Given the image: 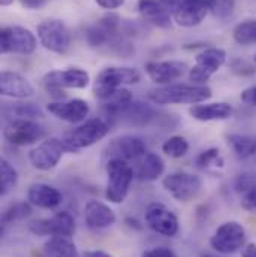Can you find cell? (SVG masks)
<instances>
[{
	"label": "cell",
	"mask_w": 256,
	"mask_h": 257,
	"mask_svg": "<svg viewBox=\"0 0 256 257\" xmlns=\"http://www.w3.org/2000/svg\"><path fill=\"white\" fill-rule=\"evenodd\" d=\"M29 230L36 236L72 238L75 233V218L67 211H59L48 218H39L30 221Z\"/></svg>",
	"instance_id": "9"
},
{
	"label": "cell",
	"mask_w": 256,
	"mask_h": 257,
	"mask_svg": "<svg viewBox=\"0 0 256 257\" xmlns=\"http://www.w3.org/2000/svg\"><path fill=\"white\" fill-rule=\"evenodd\" d=\"M38 47L36 36L26 27L8 26L0 30V51L2 54L30 56Z\"/></svg>",
	"instance_id": "6"
},
{
	"label": "cell",
	"mask_w": 256,
	"mask_h": 257,
	"mask_svg": "<svg viewBox=\"0 0 256 257\" xmlns=\"http://www.w3.org/2000/svg\"><path fill=\"white\" fill-rule=\"evenodd\" d=\"M0 93L11 99H27L35 94V88L30 81L18 72L3 70L0 73Z\"/></svg>",
	"instance_id": "20"
},
{
	"label": "cell",
	"mask_w": 256,
	"mask_h": 257,
	"mask_svg": "<svg viewBox=\"0 0 256 257\" xmlns=\"http://www.w3.org/2000/svg\"><path fill=\"white\" fill-rule=\"evenodd\" d=\"M126 221H128V223H130V224H129L130 227H136V229H141V226H138V221H136V220H132V218H128Z\"/></svg>",
	"instance_id": "46"
},
{
	"label": "cell",
	"mask_w": 256,
	"mask_h": 257,
	"mask_svg": "<svg viewBox=\"0 0 256 257\" xmlns=\"http://www.w3.org/2000/svg\"><path fill=\"white\" fill-rule=\"evenodd\" d=\"M188 64L179 60H163V62H148L145 64V73L148 78L159 85H169L180 79L188 72Z\"/></svg>",
	"instance_id": "17"
},
{
	"label": "cell",
	"mask_w": 256,
	"mask_h": 257,
	"mask_svg": "<svg viewBox=\"0 0 256 257\" xmlns=\"http://www.w3.org/2000/svg\"><path fill=\"white\" fill-rule=\"evenodd\" d=\"M162 151H163L168 157L180 159V157H183V156L189 151V142H188L186 138H183V136H180V135H176V136L168 138V139L163 142Z\"/></svg>",
	"instance_id": "33"
},
{
	"label": "cell",
	"mask_w": 256,
	"mask_h": 257,
	"mask_svg": "<svg viewBox=\"0 0 256 257\" xmlns=\"http://www.w3.org/2000/svg\"><path fill=\"white\" fill-rule=\"evenodd\" d=\"M141 257H176V254L166 247H154V248L145 250Z\"/></svg>",
	"instance_id": "41"
},
{
	"label": "cell",
	"mask_w": 256,
	"mask_h": 257,
	"mask_svg": "<svg viewBox=\"0 0 256 257\" xmlns=\"http://www.w3.org/2000/svg\"><path fill=\"white\" fill-rule=\"evenodd\" d=\"M3 138L17 147L33 145L44 138V128L35 120H12L3 128Z\"/></svg>",
	"instance_id": "13"
},
{
	"label": "cell",
	"mask_w": 256,
	"mask_h": 257,
	"mask_svg": "<svg viewBox=\"0 0 256 257\" xmlns=\"http://www.w3.org/2000/svg\"><path fill=\"white\" fill-rule=\"evenodd\" d=\"M138 11L153 26L168 29L173 24V0H138Z\"/></svg>",
	"instance_id": "19"
},
{
	"label": "cell",
	"mask_w": 256,
	"mask_h": 257,
	"mask_svg": "<svg viewBox=\"0 0 256 257\" xmlns=\"http://www.w3.org/2000/svg\"><path fill=\"white\" fill-rule=\"evenodd\" d=\"M64 151L66 148H64L63 141L57 138H50V139L42 141L38 147H35L29 153V160L35 169L47 172V171L54 169L59 165Z\"/></svg>",
	"instance_id": "12"
},
{
	"label": "cell",
	"mask_w": 256,
	"mask_h": 257,
	"mask_svg": "<svg viewBox=\"0 0 256 257\" xmlns=\"http://www.w3.org/2000/svg\"><path fill=\"white\" fill-rule=\"evenodd\" d=\"M84 220L89 229L102 230L111 227L116 223L117 217L108 205L99 200H89L84 206Z\"/></svg>",
	"instance_id": "21"
},
{
	"label": "cell",
	"mask_w": 256,
	"mask_h": 257,
	"mask_svg": "<svg viewBox=\"0 0 256 257\" xmlns=\"http://www.w3.org/2000/svg\"><path fill=\"white\" fill-rule=\"evenodd\" d=\"M211 88L196 84H169L148 93V99L154 105H196L211 97Z\"/></svg>",
	"instance_id": "2"
},
{
	"label": "cell",
	"mask_w": 256,
	"mask_h": 257,
	"mask_svg": "<svg viewBox=\"0 0 256 257\" xmlns=\"http://www.w3.org/2000/svg\"><path fill=\"white\" fill-rule=\"evenodd\" d=\"M5 112H11L14 117H17L15 120H18V118H23V120H35V118L42 117L41 109L38 106H35L33 103H18V105L11 106Z\"/></svg>",
	"instance_id": "36"
},
{
	"label": "cell",
	"mask_w": 256,
	"mask_h": 257,
	"mask_svg": "<svg viewBox=\"0 0 256 257\" xmlns=\"http://www.w3.org/2000/svg\"><path fill=\"white\" fill-rule=\"evenodd\" d=\"M86 39L92 48H108L117 56L132 54L130 42L123 36L122 18L116 14H108L86 30Z\"/></svg>",
	"instance_id": "1"
},
{
	"label": "cell",
	"mask_w": 256,
	"mask_h": 257,
	"mask_svg": "<svg viewBox=\"0 0 256 257\" xmlns=\"http://www.w3.org/2000/svg\"><path fill=\"white\" fill-rule=\"evenodd\" d=\"M98 3V6H101L102 9H108V11H113V9H117L120 6L125 5L126 0H95Z\"/></svg>",
	"instance_id": "42"
},
{
	"label": "cell",
	"mask_w": 256,
	"mask_h": 257,
	"mask_svg": "<svg viewBox=\"0 0 256 257\" xmlns=\"http://www.w3.org/2000/svg\"><path fill=\"white\" fill-rule=\"evenodd\" d=\"M45 257H79L78 250L70 238L54 236L44 244Z\"/></svg>",
	"instance_id": "27"
},
{
	"label": "cell",
	"mask_w": 256,
	"mask_h": 257,
	"mask_svg": "<svg viewBox=\"0 0 256 257\" xmlns=\"http://www.w3.org/2000/svg\"><path fill=\"white\" fill-rule=\"evenodd\" d=\"M196 166L205 172H219L223 169L225 160L219 148H208L196 157Z\"/></svg>",
	"instance_id": "29"
},
{
	"label": "cell",
	"mask_w": 256,
	"mask_h": 257,
	"mask_svg": "<svg viewBox=\"0 0 256 257\" xmlns=\"http://www.w3.org/2000/svg\"><path fill=\"white\" fill-rule=\"evenodd\" d=\"M191 117L198 121H222L228 120L234 114L232 105L226 102H213V103H196L189 108Z\"/></svg>",
	"instance_id": "23"
},
{
	"label": "cell",
	"mask_w": 256,
	"mask_h": 257,
	"mask_svg": "<svg viewBox=\"0 0 256 257\" xmlns=\"http://www.w3.org/2000/svg\"><path fill=\"white\" fill-rule=\"evenodd\" d=\"M18 183V172L17 169L6 160L2 159L0 162V194L6 196L9 192L14 190V187Z\"/></svg>",
	"instance_id": "31"
},
{
	"label": "cell",
	"mask_w": 256,
	"mask_h": 257,
	"mask_svg": "<svg viewBox=\"0 0 256 257\" xmlns=\"http://www.w3.org/2000/svg\"><path fill=\"white\" fill-rule=\"evenodd\" d=\"M132 124H136V126H142V124H147L148 120L151 118L153 115V109L145 105V103H141V102H132V105L128 108V111L123 114Z\"/></svg>",
	"instance_id": "32"
},
{
	"label": "cell",
	"mask_w": 256,
	"mask_h": 257,
	"mask_svg": "<svg viewBox=\"0 0 256 257\" xmlns=\"http://www.w3.org/2000/svg\"><path fill=\"white\" fill-rule=\"evenodd\" d=\"M253 62H255V64H256V54H255V56H253Z\"/></svg>",
	"instance_id": "49"
},
{
	"label": "cell",
	"mask_w": 256,
	"mask_h": 257,
	"mask_svg": "<svg viewBox=\"0 0 256 257\" xmlns=\"http://www.w3.org/2000/svg\"><path fill=\"white\" fill-rule=\"evenodd\" d=\"M47 111L51 115H54L57 120H62L66 123H81L87 118L90 112V106L82 99H70V100L48 103Z\"/></svg>",
	"instance_id": "18"
},
{
	"label": "cell",
	"mask_w": 256,
	"mask_h": 257,
	"mask_svg": "<svg viewBox=\"0 0 256 257\" xmlns=\"http://www.w3.org/2000/svg\"><path fill=\"white\" fill-rule=\"evenodd\" d=\"M27 200L30 205L41 209H56L62 203L63 196L56 187L50 184L35 183L27 190Z\"/></svg>",
	"instance_id": "22"
},
{
	"label": "cell",
	"mask_w": 256,
	"mask_h": 257,
	"mask_svg": "<svg viewBox=\"0 0 256 257\" xmlns=\"http://www.w3.org/2000/svg\"><path fill=\"white\" fill-rule=\"evenodd\" d=\"M241 206L250 214H256V187L243 194L241 199Z\"/></svg>",
	"instance_id": "39"
},
{
	"label": "cell",
	"mask_w": 256,
	"mask_h": 257,
	"mask_svg": "<svg viewBox=\"0 0 256 257\" xmlns=\"http://www.w3.org/2000/svg\"><path fill=\"white\" fill-rule=\"evenodd\" d=\"M141 73L133 67H105L99 72L93 84V94L98 100H105L116 90L139 82Z\"/></svg>",
	"instance_id": "3"
},
{
	"label": "cell",
	"mask_w": 256,
	"mask_h": 257,
	"mask_svg": "<svg viewBox=\"0 0 256 257\" xmlns=\"http://www.w3.org/2000/svg\"><path fill=\"white\" fill-rule=\"evenodd\" d=\"M107 200H110L111 203H122L128 197L130 184L135 177L132 165L120 159H111L107 162Z\"/></svg>",
	"instance_id": "5"
},
{
	"label": "cell",
	"mask_w": 256,
	"mask_h": 257,
	"mask_svg": "<svg viewBox=\"0 0 256 257\" xmlns=\"http://www.w3.org/2000/svg\"><path fill=\"white\" fill-rule=\"evenodd\" d=\"M228 142L234 151V154L240 160L250 159L256 154V139L249 135H240V133H232L228 136Z\"/></svg>",
	"instance_id": "28"
},
{
	"label": "cell",
	"mask_w": 256,
	"mask_h": 257,
	"mask_svg": "<svg viewBox=\"0 0 256 257\" xmlns=\"http://www.w3.org/2000/svg\"><path fill=\"white\" fill-rule=\"evenodd\" d=\"M165 171L163 159L156 153H145L138 162L135 177L141 181H156Z\"/></svg>",
	"instance_id": "24"
},
{
	"label": "cell",
	"mask_w": 256,
	"mask_h": 257,
	"mask_svg": "<svg viewBox=\"0 0 256 257\" xmlns=\"http://www.w3.org/2000/svg\"><path fill=\"white\" fill-rule=\"evenodd\" d=\"M145 223L147 226L162 235V236H176L179 233V218L177 215L163 203L153 202L145 209Z\"/></svg>",
	"instance_id": "14"
},
{
	"label": "cell",
	"mask_w": 256,
	"mask_h": 257,
	"mask_svg": "<svg viewBox=\"0 0 256 257\" xmlns=\"http://www.w3.org/2000/svg\"><path fill=\"white\" fill-rule=\"evenodd\" d=\"M145 153H147L145 142L133 135H123L113 139L107 148L108 160L120 159L128 163H136Z\"/></svg>",
	"instance_id": "15"
},
{
	"label": "cell",
	"mask_w": 256,
	"mask_h": 257,
	"mask_svg": "<svg viewBox=\"0 0 256 257\" xmlns=\"http://www.w3.org/2000/svg\"><path fill=\"white\" fill-rule=\"evenodd\" d=\"M201 257H217V256H213V254H202Z\"/></svg>",
	"instance_id": "48"
},
{
	"label": "cell",
	"mask_w": 256,
	"mask_h": 257,
	"mask_svg": "<svg viewBox=\"0 0 256 257\" xmlns=\"http://www.w3.org/2000/svg\"><path fill=\"white\" fill-rule=\"evenodd\" d=\"M84 257H113L111 254L102 251V250H89L84 253Z\"/></svg>",
	"instance_id": "45"
},
{
	"label": "cell",
	"mask_w": 256,
	"mask_h": 257,
	"mask_svg": "<svg viewBox=\"0 0 256 257\" xmlns=\"http://www.w3.org/2000/svg\"><path fill=\"white\" fill-rule=\"evenodd\" d=\"M14 3V0H0V5L2 6H9V5H12Z\"/></svg>",
	"instance_id": "47"
},
{
	"label": "cell",
	"mask_w": 256,
	"mask_h": 257,
	"mask_svg": "<svg viewBox=\"0 0 256 257\" xmlns=\"http://www.w3.org/2000/svg\"><path fill=\"white\" fill-rule=\"evenodd\" d=\"M133 102V96L128 88L116 90L110 97L102 100V105L110 115H123Z\"/></svg>",
	"instance_id": "26"
},
{
	"label": "cell",
	"mask_w": 256,
	"mask_h": 257,
	"mask_svg": "<svg viewBox=\"0 0 256 257\" xmlns=\"http://www.w3.org/2000/svg\"><path fill=\"white\" fill-rule=\"evenodd\" d=\"M256 187V174L252 172H244L240 174L235 180V192L237 193H247L249 190Z\"/></svg>",
	"instance_id": "37"
},
{
	"label": "cell",
	"mask_w": 256,
	"mask_h": 257,
	"mask_svg": "<svg viewBox=\"0 0 256 257\" xmlns=\"http://www.w3.org/2000/svg\"><path fill=\"white\" fill-rule=\"evenodd\" d=\"M30 212H32V206L29 202H15L3 212L2 223H3V226H6L9 223L23 220L24 217L30 215Z\"/></svg>",
	"instance_id": "34"
},
{
	"label": "cell",
	"mask_w": 256,
	"mask_h": 257,
	"mask_svg": "<svg viewBox=\"0 0 256 257\" xmlns=\"http://www.w3.org/2000/svg\"><path fill=\"white\" fill-rule=\"evenodd\" d=\"M205 0H173V20L182 27H195L204 21L208 14Z\"/></svg>",
	"instance_id": "16"
},
{
	"label": "cell",
	"mask_w": 256,
	"mask_h": 257,
	"mask_svg": "<svg viewBox=\"0 0 256 257\" xmlns=\"http://www.w3.org/2000/svg\"><path fill=\"white\" fill-rule=\"evenodd\" d=\"M36 33L39 44L54 54H66L70 48V32L60 20L42 21L38 26Z\"/></svg>",
	"instance_id": "8"
},
{
	"label": "cell",
	"mask_w": 256,
	"mask_h": 257,
	"mask_svg": "<svg viewBox=\"0 0 256 257\" xmlns=\"http://www.w3.org/2000/svg\"><path fill=\"white\" fill-rule=\"evenodd\" d=\"M90 84V75L81 67H69L64 70H51L44 75L42 85L47 91H62L64 88L81 90Z\"/></svg>",
	"instance_id": "11"
},
{
	"label": "cell",
	"mask_w": 256,
	"mask_h": 257,
	"mask_svg": "<svg viewBox=\"0 0 256 257\" xmlns=\"http://www.w3.org/2000/svg\"><path fill=\"white\" fill-rule=\"evenodd\" d=\"M231 70L238 75V76H250L256 72V67L252 63L241 60V59H235L231 62Z\"/></svg>",
	"instance_id": "38"
},
{
	"label": "cell",
	"mask_w": 256,
	"mask_h": 257,
	"mask_svg": "<svg viewBox=\"0 0 256 257\" xmlns=\"http://www.w3.org/2000/svg\"><path fill=\"white\" fill-rule=\"evenodd\" d=\"M21 6L26 8V9H30V11H38L41 8L45 6L47 0H20Z\"/></svg>",
	"instance_id": "43"
},
{
	"label": "cell",
	"mask_w": 256,
	"mask_h": 257,
	"mask_svg": "<svg viewBox=\"0 0 256 257\" xmlns=\"http://www.w3.org/2000/svg\"><path fill=\"white\" fill-rule=\"evenodd\" d=\"M110 132V124L102 118H90L78 127L72 128L63 139L64 148L69 153H78L104 139Z\"/></svg>",
	"instance_id": "4"
},
{
	"label": "cell",
	"mask_w": 256,
	"mask_h": 257,
	"mask_svg": "<svg viewBox=\"0 0 256 257\" xmlns=\"http://www.w3.org/2000/svg\"><path fill=\"white\" fill-rule=\"evenodd\" d=\"M240 99L243 103H246L249 106H256V85L244 88L240 94Z\"/></svg>",
	"instance_id": "40"
},
{
	"label": "cell",
	"mask_w": 256,
	"mask_h": 257,
	"mask_svg": "<svg viewBox=\"0 0 256 257\" xmlns=\"http://www.w3.org/2000/svg\"><path fill=\"white\" fill-rule=\"evenodd\" d=\"M208 11L219 20H226L232 15L235 0H205Z\"/></svg>",
	"instance_id": "35"
},
{
	"label": "cell",
	"mask_w": 256,
	"mask_h": 257,
	"mask_svg": "<svg viewBox=\"0 0 256 257\" xmlns=\"http://www.w3.org/2000/svg\"><path fill=\"white\" fill-rule=\"evenodd\" d=\"M196 67L205 72L210 78L226 63V51L217 47H210L202 50L195 57Z\"/></svg>",
	"instance_id": "25"
},
{
	"label": "cell",
	"mask_w": 256,
	"mask_h": 257,
	"mask_svg": "<svg viewBox=\"0 0 256 257\" xmlns=\"http://www.w3.org/2000/svg\"><path fill=\"white\" fill-rule=\"evenodd\" d=\"M246 242V230L238 221H226L220 224L213 236L210 238V245L219 254L228 256L237 253L243 248Z\"/></svg>",
	"instance_id": "7"
},
{
	"label": "cell",
	"mask_w": 256,
	"mask_h": 257,
	"mask_svg": "<svg viewBox=\"0 0 256 257\" xmlns=\"http://www.w3.org/2000/svg\"><path fill=\"white\" fill-rule=\"evenodd\" d=\"M162 186L177 202L186 203L193 200L201 193L202 181L199 177L189 172H173L163 178Z\"/></svg>",
	"instance_id": "10"
},
{
	"label": "cell",
	"mask_w": 256,
	"mask_h": 257,
	"mask_svg": "<svg viewBox=\"0 0 256 257\" xmlns=\"http://www.w3.org/2000/svg\"><path fill=\"white\" fill-rule=\"evenodd\" d=\"M232 38L238 45L243 47L256 45V20H246L237 24L234 27Z\"/></svg>",
	"instance_id": "30"
},
{
	"label": "cell",
	"mask_w": 256,
	"mask_h": 257,
	"mask_svg": "<svg viewBox=\"0 0 256 257\" xmlns=\"http://www.w3.org/2000/svg\"><path fill=\"white\" fill-rule=\"evenodd\" d=\"M241 257H256V244L255 242H250V244H247V245L244 247Z\"/></svg>",
	"instance_id": "44"
}]
</instances>
